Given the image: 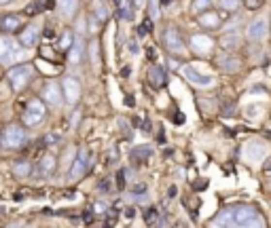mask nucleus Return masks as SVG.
Listing matches in <instances>:
<instances>
[{
  "label": "nucleus",
  "mask_w": 271,
  "mask_h": 228,
  "mask_svg": "<svg viewBox=\"0 0 271 228\" xmlns=\"http://www.w3.org/2000/svg\"><path fill=\"white\" fill-rule=\"evenodd\" d=\"M231 226H265V220L258 213V209L252 205H231Z\"/></svg>",
  "instance_id": "obj_1"
},
{
  "label": "nucleus",
  "mask_w": 271,
  "mask_h": 228,
  "mask_svg": "<svg viewBox=\"0 0 271 228\" xmlns=\"http://www.w3.org/2000/svg\"><path fill=\"white\" fill-rule=\"evenodd\" d=\"M28 142V136H26V129L21 125H7L2 131V137H0V144L9 150H17L21 148Z\"/></svg>",
  "instance_id": "obj_2"
},
{
  "label": "nucleus",
  "mask_w": 271,
  "mask_h": 228,
  "mask_svg": "<svg viewBox=\"0 0 271 228\" xmlns=\"http://www.w3.org/2000/svg\"><path fill=\"white\" fill-rule=\"evenodd\" d=\"M32 72H34V68L30 66V63H21V66H13V68H11L9 74H7V78H9V85L13 87V91H21V89H24V87L30 83Z\"/></svg>",
  "instance_id": "obj_3"
},
{
  "label": "nucleus",
  "mask_w": 271,
  "mask_h": 228,
  "mask_svg": "<svg viewBox=\"0 0 271 228\" xmlns=\"http://www.w3.org/2000/svg\"><path fill=\"white\" fill-rule=\"evenodd\" d=\"M45 114L47 112H45L43 102H40V99H30L28 106H26V112L21 114V121H24L26 127H34V125H38V122L45 119Z\"/></svg>",
  "instance_id": "obj_4"
},
{
  "label": "nucleus",
  "mask_w": 271,
  "mask_h": 228,
  "mask_svg": "<svg viewBox=\"0 0 271 228\" xmlns=\"http://www.w3.org/2000/svg\"><path fill=\"white\" fill-rule=\"evenodd\" d=\"M87 169H89V152H87V148H80L79 154H77V159H74V163H72V167H70L68 178H70V180L83 178V175L87 173Z\"/></svg>",
  "instance_id": "obj_5"
},
{
  "label": "nucleus",
  "mask_w": 271,
  "mask_h": 228,
  "mask_svg": "<svg viewBox=\"0 0 271 228\" xmlns=\"http://www.w3.org/2000/svg\"><path fill=\"white\" fill-rule=\"evenodd\" d=\"M62 93H64L68 104H77L80 97V83L74 76H64L62 78Z\"/></svg>",
  "instance_id": "obj_6"
},
{
  "label": "nucleus",
  "mask_w": 271,
  "mask_h": 228,
  "mask_svg": "<svg viewBox=\"0 0 271 228\" xmlns=\"http://www.w3.org/2000/svg\"><path fill=\"white\" fill-rule=\"evenodd\" d=\"M40 97L49 104V106H62L64 102V93H62V87L57 83H47L40 91Z\"/></svg>",
  "instance_id": "obj_7"
},
{
  "label": "nucleus",
  "mask_w": 271,
  "mask_h": 228,
  "mask_svg": "<svg viewBox=\"0 0 271 228\" xmlns=\"http://www.w3.org/2000/svg\"><path fill=\"white\" fill-rule=\"evenodd\" d=\"M163 45H165V49L170 51V53H180L182 51V38H180V34H178V30L174 26H170L168 30H165L163 34Z\"/></svg>",
  "instance_id": "obj_8"
},
{
  "label": "nucleus",
  "mask_w": 271,
  "mask_h": 228,
  "mask_svg": "<svg viewBox=\"0 0 271 228\" xmlns=\"http://www.w3.org/2000/svg\"><path fill=\"white\" fill-rule=\"evenodd\" d=\"M182 74L187 76V80H189L191 85H195V87H212V76L197 72V70H195L193 66H184Z\"/></svg>",
  "instance_id": "obj_9"
},
{
  "label": "nucleus",
  "mask_w": 271,
  "mask_h": 228,
  "mask_svg": "<svg viewBox=\"0 0 271 228\" xmlns=\"http://www.w3.org/2000/svg\"><path fill=\"white\" fill-rule=\"evenodd\" d=\"M191 46L197 55H207L214 46V40L206 36V34H195V36H191Z\"/></svg>",
  "instance_id": "obj_10"
},
{
  "label": "nucleus",
  "mask_w": 271,
  "mask_h": 228,
  "mask_svg": "<svg viewBox=\"0 0 271 228\" xmlns=\"http://www.w3.org/2000/svg\"><path fill=\"white\" fill-rule=\"evenodd\" d=\"M21 28V17L19 15H4L0 19V30L4 34H13Z\"/></svg>",
  "instance_id": "obj_11"
},
{
  "label": "nucleus",
  "mask_w": 271,
  "mask_h": 228,
  "mask_svg": "<svg viewBox=\"0 0 271 228\" xmlns=\"http://www.w3.org/2000/svg\"><path fill=\"white\" fill-rule=\"evenodd\" d=\"M148 80H151V85L155 89H161V87L168 83V74H165V70L161 66H153L148 70Z\"/></svg>",
  "instance_id": "obj_12"
},
{
  "label": "nucleus",
  "mask_w": 271,
  "mask_h": 228,
  "mask_svg": "<svg viewBox=\"0 0 271 228\" xmlns=\"http://www.w3.org/2000/svg\"><path fill=\"white\" fill-rule=\"evenodd\" d=\"M267 34V21L265 19H255L248 26V38L250 40H261Z\"/></svg>",
  "instance_id": "obj_13"
},
{
  "label": "nucleus",
  "mask_w": 271,
  "mask_h": 228,
  "mask_svg": "<svg viewBox=\"0 0 271 228\" xmlns=\"http://www.w3.org/2000/svg\"><path fill=\"white\" fill-rule=\"evenodd\" d=\"M19 43L24 45L26 49H28V46H34V45L38 43V28H36V26L26 28V30L19 34Z\"/></svg>",
  "instance_id": "obj_14"
},
{
  "label": "nucleus",
  "mask_w": 271,
  "mask_h": 228,
  "mask_svg": "<svg viewBox=\"0 0 271 228\" xmlns=\"http://www.w3.org/2000/svg\"><path fill=\"white\" fill-rule=\"evenodd\" d=\"M263 154H265L263 142H250L246 146V159L248 161H263Z\"/></svg>",
  "instance_id": "obj_15"
},
{
  "label": "nucleus",
  "mask_w": 271,
  "mask_h": 228,
  "mask_svg": "<svg viewBox=\"0 0 271 228\" xmlns=\"http://www.w3.org/2000/svg\"><path fill=\"white\" fill-rule=\"evenodd\" d=\"M221 46L224 51H235L241 46V34H227L221 38Z\"/></svg>",
  "instance_id": "obj_16"
},
{
  "label": "nucleus",
  "mask_w": 271,
  "mask_h": 228,
  "mask_svg": "<svg viewBox=\"0 0 271 228\" xmlns=\"http://www.w3.org/2000/svg\"><path fill=\"white\" fill-rule=\"evenodd\" d=\"M83 38L77 36L72 40V51H70V61L72 63H80L83 61V53H85V46H83Z\"/></svg>",
  "instance_id": "obj_17"
},
{
  "label": "nucleus",
  "mask_w": 271,
  "mask_h": 228,
  "mask_svg": "<svg viewBox=\"0 0 271 228\" xmlns=\"http://www.w3.org/2000/svg\"><path fill=\"white\" fill-rule=\"evenodd\" d=\"M199 23L204 28H218L223 23V17L218 15V13H199Z\"/></svg>",
  "instance_id": "obj_18"
},
{
  "label": "nucleus",
  "mask_w": 271,
  "mask_h": 228,
  "mask_svg": "<svg viewBox=\"0 0 271 228\" xmlns=\"http://www.w3.org/2000/svg\"><path fill=\"white\" fill-rule=\"evenodd\" d=\"M151 154H153V150L148 148V146H138V148L131 150V161L136 163V167H140Z\"/></svg>",
  "instance_id": "obj_19"
},
{
  "label": "nucleus",
  "mask_w": 271,
  "mask_h": 228,
  "mask_svg": "<svg viewBox=\"0 0 271 228\" xmlns=\"http://www.w3.org/2000/svg\"><path fill=\"white\" fill-rule=\"evenodd\" d=\"M55 169V156L53 154H45L38 163V173L40 175H51Z\"/></svg>",
  "instance_id": "obj_20"
},
{
  "label": "nucleus",
  "mask_w": 271,
  "mask_h": 228,
  "mask_svg": "<svg viewBox=\"0 0 271 228\" xmlns=\"http://www.w3.org/2000/svg\"><path fill=\"white\" fill-rule=\"evenodd\" d=\"M26 57V49H21V46H17V45H13V49L9 51L7 55L2 57V63H17V61H21Z\"/></svg>",
  "instance_id": "obj_21"
},
{
  "label": "nucleus",
  "mask_w": 271,
  "mask_h": 228,
  "mask_svg": "<svg viewBox=\"0 0 271 228\" xmlns=\"http://www.w3.org/2000/svg\"><path fill=\"white\" fill-rule=\"evenodd\" d=\"M57 7H60V13L64 17H72L77 13L79 0H57Z\"/></svg>",
  "instance_id": "obj_22"
},
{
  "label": "nucleus",
  "mask_w": 271,
  "mask_h": 228,
  "mask_svg": "<svg viewBox=\"0 0 271 228\" xmlns=\"http://www.w3.org/2000/svg\"><path fill=\"white\" fill-rule=\"evenodd\" d=\"M144 224H146V226H163V224H165V220L159 215L157 209L151 207L146 213H144Z\"/></svg>",
  "instance_id": "obj_23"
},
{
  "label": "nucleus",
  "mask_w": 271,
  "mask_h": 228,
  "mask_svg": "<svg viewBox=\"0 0 271 228\" xmlns=\"http://www.w3.org/2000/svg\"><path fill=\"white\" fill-rule=\"evenodd\" d=\"M218 63H221V68L224 70V72H235V70L239 68V61L235 60V57H221Z\"/></svg>",
  "instance_id": "obj_24"
},
{
  "label": "nucleus",
  "mask_w": 271,
  "mask_h": 228,
  "mask_svg": "<svg viewBox=\"0 0 271 228\" xmlns=\"http://www.w3.org/2000/svg\"><path fill=\"white\" fill-rule=\"evenodd\" d=\"M94 17L97 21H104L108 17V7L106 4H102V2H96L94 4Z\"/></svg>",
  "instance_id": "obj_25"
},
{
  "label": "nucleus",
  "mask_w": 271,
  "mask_h": 228,
  "mask_svg": "<svg viewBox=\"0 0 271 228\" xmlns=\"http://www.w3.org/2000/svg\"><path fill=\"white\" fill-rule=\"evenodd\" d=\"M13 171H15V175H19V178H24V175H30V171H32V167L28 165L26 161H19V163H15Z\"/></svg>",
  "instance_id": "obj_26"
},
{
  "label": "nucleus",
  "mask_w": 271,
  "mask_h": 228,
  "mask_svg": "<svg viewBox=\"0 0 271 228\" xmlns=\"http://www.w3.org/2000/svg\"><path fill=\"white\" fill-rule=\"evenodd\" d=\"M13 45H15V43H13L11 38H7V36H0V60H2V57L7 55L11 49H13Z\"/></svg>",
  "instance_id": "obj_27"
},
{
  "label": "nucleus",
  "mask_w": 271,
  "mask_h": 228,
  "mask_svg": "<svg viewBox=\"0 0 271 228\" xmlns=\"http://www.w3.org/2000/svg\"><path fill=\"white\" fill-rule=\"evenodd\" d=\"M72 40H74V36H72L70 32H66L64 36H62L60 46H57V49H60V51H64V53H68V51H70V46H72Z\"/></svg>",
  "instance_id": "obj_28"
},
{
  "label": "nucleus",
  "mask_w": 271,
  "mask_h": 228,
  "mask_svg": "<svg viewBox=\"0 0 271 228\" xmlns=\"http://www.w3.org/2000/svg\"><path fill=\"white\" fill-rule=\"evenodd\" d=\"M212 7V0H193V13H204Z\"/></svg>",
  "instance_id": "obj_29"
},
{
  "label": "nucleus",
  "mask_w": 271,
  "mask_h": 228,
  "mask_svg": "<svg viewBox=\"0 0 271 228\" xmlns=\"http://www.w3.org/2000/svg\"><path fill=\"white\" fill-rule=\"evenodd\" d=\"M221 7L227 11H238L241 7V0H221Z\"/></svg>",
  "instance_id": "obj_30"
},
{
  "label": "nucleus",
  "mask_w": 271,
  "mask_h": 228,
  "mask_svg": "<svg viewBox=\"0 0 271 228\" xmlns=\"http://www.w3.org/2000/svg\"><path fill=\"white\" fill-rule=\"evenodd\" d=\"M151 30H153V21L151 19H144L140 23V28H138V34H140V36H144V34H151Z\"/></svg>",
  "instance_id": "obj_31"
},
{
  "label": "nucleus",
  "mask_w": 271,
  "mask_h": 228,
  "mask_svg": "<svg viewBox=\"0 0 271 228\" xmlns=\"http://www.w3.org/2000/svg\"><path fill=\"white\" fill-rule=\"evenodd\" d=\"M119 17L121 19H131V17H134V13H131V4H128V7H121L119 9Z\"/></svg>",
  "instance_id": "obj_32"
},
{
  "label": "nucleus",
  "mask_w": 271,
  "mask_h": 228,
  "mask_svg": "<svg viewBox=\"0 0 271 228\" xmlns=\"http://www.w3.org/2000/svg\"><path fill=\"white\" fill-rule=\"evenodd\" d=\"M43 142L47 144V146H53V144H57V142H60V136H55V133H49V136L45 137Z\"/></svg>",
  "instance_id": "obj_33"
},
{
  "label": "nucleus",
  "mask_w": 271,
  "mask_h": 228,
  "mask_svg": "<svg viewBox=\"0 0 271 228\" xmlns=\"http://www.w3.org/2000/svg\"><path fill=\"white\" fill-rule=\"evenodd\" d=\"M117 186H119L121 190L125 188V169H121V171L117 173Z\"/></svg>",
  "instance_id": "obj_34"
},
{
  "label": "nucleus",
  "mask_w": 271,
  "mask_h": 228,
  "mask_svg": "<svg viewBox=\"0 0 271 228\" xmlns=\"http://www.w3.org/2000/svg\"><path fill=\"white\" fill-rule=\"evenodd\" d=\"M261 4H263V0H246V9H252V11L258 9Z\"/></svg>",
  "instance_id": "obj_35"
},
{
  "label": "nucleus",
  "mask_w": 271,
  "mask_h": 228,
  "mask_svg": "<svg viewBox=\"0 0 271 228\" xmlns=\"http://www.w3.org/2000/svg\"><path fill=\"white\" fill-rule=\"evenodd\" d=\"M38 9H40V4L38 2H32V4H28V7H26V13L28 15H36Z\"/></svg>",
  "instance_id": "obj_36"
},
{
  "label": "nucleus",
  "mask_w": 271,
  "mask_h": 228,
  "mask_svg": "<svg viewBox=\"0 0 271 228\" xmlns=\"http://www.w3.org/2000/svg\"><path fill=\"white\" fill-rule=\"evenodd\" d=\"M258 110H261V106H248V110H246V112H248V116H252V119H255Z\"/></svg>",
  "instance_id": "obj_37"
},
{
  "label": "nucleus",
  "mask_w": 271,
  "mask_h": 228,
  "mask_svg": "<svg viewBox=\"0 0 271 228\" xmlns=\"http://www.w3.org/2000/svg\"><path fill=\"white\" fill-rule=\"evenodd\" d=\"M131 192H134V195H138V192H146V184H138V186H134V188H131Z\"/></svg>",
  "instance_id": "obj_38"
},
{
  "label": "nucleus",
  "mask_w": 271,
  "mask_h": 228,
  "mask_svg": "<svg viewBox=\"0 0 271 228\" xmlns=\"http://www.w3.org/2000/svg\"><path fill=\"white\" fill-rule=\"evenodd\" d=\"M174 122H176V125H182V122H184V114L182 112H176L174 114Z\"/></svg>",
  "instance_id": "obj_39"
},
{
  "label": "nucleus",
  "mask_w": 271,
  "mask_h": 228,
  "mask_svg": "<svg viewBox=\"0 0 271 228\" xmlns=\"http://www.w3.org/2000/svg\"><path fill=\"white\" fill-rule=\"evenodd\" d=\"M134 213H136V212H134V207H128V209H125V213H123V215H125L128 220H131V218H134Z\"/></svg>",
  "instance_id": "obj_40"
},
{
  "label": "nucleus",
  "mask_w": 271,
  "mask_h": 228,
  "mask_svg": "<svg viewBox=\"0 0 271 228\" xmlns=\"http://www.w3.org/2000/svg\"><path fill=\"white\" fill-rule=\"evenodd\" d=\"M129 51H131V53H138V43H136V40H129Z\"/></svg>",
  "instance_id": "obj_41"
},
{
  "label": "nucleus",
  "mask_w": 271,
  "mask_h": 228,
  "mask_svg": "<svg viewBox=\"0 0 271 228\" xmlns=\"http://www.w3.org/2000/svg\"><path fill=\"white\" fill-rule=\"evenodd\" d=\"M263 169H265V171H271V156H269V159L263 163Z\"/></svg>",
  "instance_id": "obj_42"
},
{
  "label": "nucleus",
  "mask_w": 271,
  "mask_h": 228,
  "mask_svg": "<svg viewBox=\"0 0 271 228\" xmlns=\"http://www.w3.org/2000/svg\"><path fill=\"white\" fill-rule=\"evenodd\" d=\"M131 7H134V9H142V0H131Z\"/></svg>",
  "instance_id": "obj_43"
},
{
  "label": "nucleus",
  "mask_w": 271,
  "mask_h": 228,
  "mask_svg": "<svg viewBox=\"0 0 271 228\" xmlns=\"http://www.w3.org/2000/svg\"><path fill=\"white\" fill-rule=\"evenodd\" d=\"M125 106H134V97H131V95H128V97H125Z\"/></svg>",
  "instance_id": "obj_44"
},
{
  "label": "nucleus",
  "mask_w": 271,
  "mask_h": 228,
  "mask_svg": "<svg viewBox=\"0 0 271 228\" xmlns=\"http://www.w3.org/2000/svg\"><path fill=\"white\" fill-rule=\"evenodd\" d=\"M83 215H85V222H91V218H94V215H91V209H87Z\"/></svg>",
  "instance_id": "obj_45"
},
{
  "label": "nucleus",
  "mask_w": 271,
  "mask_h": 228,
  "mask_svg": "<svg viewBox=\"0 0 271 228\" xmlns=\"http://www.w3.org/2000/svg\"><path fill=\"white\" fill-rule=\"evenodd\" d=\"M100 190H108V180H102V184H100Z\"/></svg>",
  "instance_id": "obj_46"
},
{
  "label": "nucleus",
  "mask_w": 271,
  "mask_h": 228,
  "mask_svg": "<svg viewBox=\"0 0 271 228\" xmlns=\"http://www.w3.org/2000/svg\"><path fill=\"white\" fill-rule=\"evenodd\" d=\"M146 53H148V60H155V49H151V46H148Z\"/></svg>",
  "instance_id": "obj_47"
},
{
  "label": "nucleus",
  "mask_w": 271,
  "mask_h": 228,
  "mask_svg": "<svg viewBox=\"0 0 271 228\" xmlns=\"http://www.w3.org/2000/svg\"><path fill=\"white\" fill-rule=\"evenodd\" d=\"M121 74H123V76H129L131 70H129V68H123V70H121Z\"/></svg>",
  "instance_id": "obj_48"
},
{
  "label": "nucleus",
  "mask_w": 271,
  "mask_h": 228,
  "mask_svg": "<svg viewBox=\"0 0 271 228\" xmlns=\"http://www.w3.org/2000/svg\"><path fill=\"white\" fill-rule=\"evenodd\" d=\"M114 4H117V7H121V0H114Z\"/></svg>",
  "instance_id": "obj_49"
},
{
  "label": "nucleus",
  "mask_w": 271,
  "mask_h": 228,
  "mask_svg": "<svg viewBox=\"0 0 271 228\" xmlns=\"http://www.w3.org/2000/svg\"><path fill=\"white\" fill-rule=\"evenodd\" d=\"M9 2V0H0V4H7Z\"/></svg>",
  "instance_id": "obj_50"
}]
</instances>
